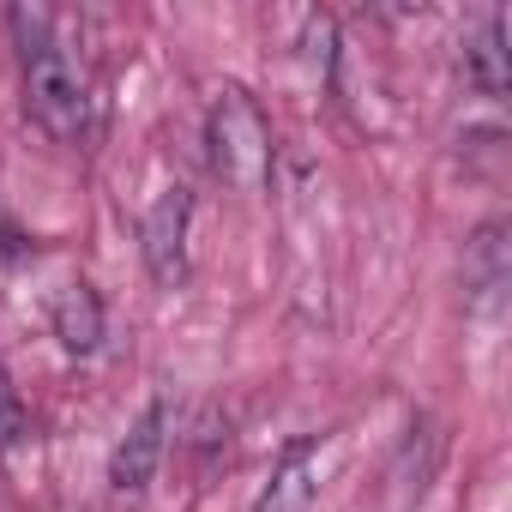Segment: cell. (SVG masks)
<instances>
[{"mask_svg": "<svg viewBox=\"0 0 512 512\" xmlns=\"http://www.w3.org/2000/svg\"><path fill=\"white\" fill-rule=\"evenodd\" d=\"M49 326H55V338H61L67 356H91V350L103 344V296H97L85 278L61 284V296H55V308H49Z\"/></svg>", "mask_w": 512, "mask_h": 512, "instance_id": "6", "label": "cell"}, {"mask_svg": "<svg viewBox=\"0 0 512 512\" xmlns=\"http://www.w3.org/2000/svg\"><path fill=\"white\" fill-rule=\"evenodd\" d=\"M464 79L482 91V97H506V85H512V73H506V13H494L482 31H476V43L464 49Z\"/></svg>", "mask_w": 512, "mask_h": 512, "instance_id": "7", "label": "cell"}, {"mask_svg": "<svg viewBox=\"0 0 512 512\" xmlns=\"http://www.w3.org/2000/svg\"><path fill=\"white\" fill-rule=\"evenodd\" d=\"M314 458H320V440H290L284 458L272 464V482L253 500V512H314V494H320Z\"/></svg>", "mask_w": 512, "mask_h": 512, "instance_id": "5", "label": "cell"}, {"mask_svg": "<svg viewBox=\"0 0 512 512\" xmlns=\"http://www.w3.org/2000/svg\"><path fill=\"white\" fill-rule=\"evenodd\" d=\"M302 43H308L314 73L332 79V73H338V19H332V13H314V19L302 25Z\"/></svg>", "mask_w": 512, "mask_h": 512, "instance_id": "10", "label": "cell"}, {"mask_svg": "<svg viewBox=\"0 0 512 512\" xmlns=\"http://www.w3.org/2000/svg\"><path fill=\"white\" fill-rule=\"evenodd\" d=\"M187 223H193V193L187 187H163L157 205L139 223V253H145V272L175 290L187 278Z\"/></svg>", "mask_w": 512, "mask_h": 512, "instance_id": "3", "label": "cell"}, {"mask_svg": "<svg viewBox=\"0 0 512 512\" xmlns=\"http://www.w3.org/2000/svg\"><path fill=\"white\" fill-rule=\"evenodd\" d=\"M25 115L55 139V145H85L91 133V91L79 67L61 49H43L25 61Z\"/></svg>", "mask_w": 512, "mask_h": 512, "instance_id": "2", "label": "cell"}, {"mask_svg": "<svg viewBox=\"0 0 512 512\" xmlns=\"http://www.w3.org/2000/svg\"><path fill=\"white\" fill-rule=\"evenodd\" d=\"M205 145H211V169H217V181H229L235 193H260V187L272 181L278 139H272V121H266L260 97H247L241 85H223V91L211 97Z\"/></svg>", "mask_w": 512, "mask_h": 512, "instance_id": "1", "label": "cell"}, {"mask_svg": "<svg viewBox=\"0 0 512 512\" xmlns=\"http://www.w3.org/2000/svg\"><path fill=\"white\" fill-rule=\"evenodd\" d=\"M19 434H25V398H19L13 374L0 368V452H7V446H19Z\"/></svg>", "mask_w": 512, "mask_h": 512, "instance_id": "11", "label": "cell"}, {"mask_svg": "<svg viewBox=\"0 0 512 512\" xmlns=\"http://www.w3.org/2000/svg\"><path fill=\"white\" fill-rule=\"evenodd\" d=\"M7 31H13V43H19V55L31 61V55H43V49H55V13L49 7H7Z\"/></svg>", "mask_w": 512, "mask_h": 512, "instance_id": "9", "label": "cell"}, {"mask_svg": "<svg viewBox=\"0 0 512 512\" xmlns=\"http://www.w3.org/2000/svg\"><path fill=\"white\" fill-rule=\"evenodd\" d=\"M163 446H169V398H151L133 416V428L121 434L115 458H109V488L115 494H145L157 464H163Z\"/></svg>", "mask_w": 512, "mask_h": 512, "instance_id": "4", "label": "cell"}, {"mask_svg": "<svg viewBox=\"0 0 512 512\" xmlns=\"http://www.w3.org/2000/svg\"><path fill=\"white\" fill-rule=\"evenodd\" d=\"M500 235H506L500 223H482L476 241L464 247V290H470L476 302L500 296V284H506V241H500Z\"/></svg>", "mask_w": 512, "mask_h": 512, "instance_id": "8", "label": "cell"}]
</instances>
